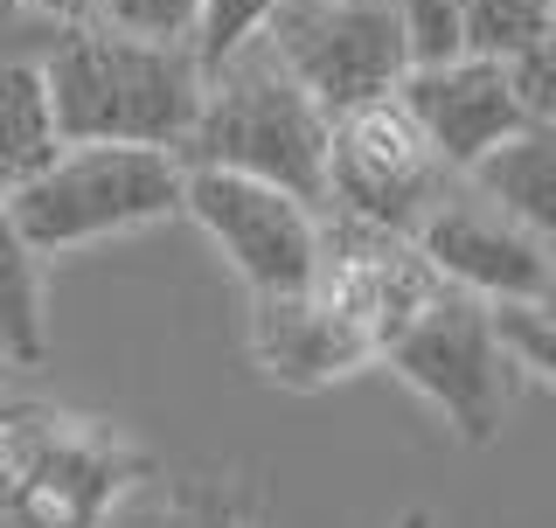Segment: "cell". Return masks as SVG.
Instances as JSON below:
<instances>
[{
  "label": "cell",
  "instance_id": "obj_20",
  "mask_svg": "<svg viewBox=\"0 0 556 528\" xmlns=\"http://www.w3.org/2000/svg\"><path fill=\"white\" fill-rule=\"evenodd\" d=\"M390 14H396V35H404L410 70L466 56L459 49V0H390Z\"/></svg>",
  "mask_w": 556,
  "mask_h": 528
},
{
  "label": "cell",
  "instance_id": "obj_1",
  "mask_svg": "<svg viewBox=\"0 0 556 528\" xmlns=\"http://www.w3.org/2000/svg\"><path fill=\"white\" fill-rule=\"evenodd\" d=\"M42 91L63 139H126L174 153L202 104V63L188 42L126 35L84 14L42 56Z\"/></svg>",
  "mask_w": 556,
  "mask_h": 528
},
{
  "label": "cell",
  "instance_id": "obj_3",
  "mask_svg": "<svg viewBox=\"0 0 556 528\" xmlns=\"http://www.w3.org/2000/svg\"><path fill=\"white\" fill-rule=\"evenodd\" d=\"M42 257L77 251L98 237L147 230L161 216H181V153L126 147V139H63L56 161L28 174L14 196H0Z\"/></svg>",
  "mask_w": 556,
  "mask_h": 528
},
{
  "label": "cell",
  "instance_id": "obj_25",
  "mask_svg": "<svg viewBox=\"0 0 556 528\" xmlns=\"http://www.w3.org/2000/svg\"><path fill=\"white\" fill-rule=\"evenodd\" d=\"M22 528H56V521H42V515H22Z\"/></svg>",
  "mask_w": 556,
  "mask_h": 528
},
{
  "label": "cell",
  "instance_id": "obj_26",
  "mask_svg": "<svg viewBox=\"0 0 556 528\" xmlns=\"http://www.w3.org/2000/svg\"><path fill=\"white\" fill-rule=\"evenodd\" d=\"M404 528H431V515H404Z\"/></svg>",
  "mask_w": 556,
  "mask_h": 528
},
{
  "label": "cell",
  "instance_id": "obj_5",
  "mask_svg": "<svg viewBox=\"0 0 556 528\" xmlns=\"http://www.w3.org/2000/svg\"><path fill=\"white\" fill-rule=\"evenodd\" d=\"M0 466L14 515H42L56 528H98L104 507L153 473L112 431L56 411H0Z\"/></svg>",
  "mask_w": 556,
  "mask_h": 528
},
{
  "label": "cell",
  "instance_id": "obj_10",
  "mask_svg": "<svg viewBox=\"0 0 556 528\" xmlns=\"http://www.w3.org/2000/svg\"><path fill=\"white\" fill-rule=\"evenodd\" d=\"M445 278L425 264V251L404 230H376L362 216L327 209L320 216V243H313V292H327L334 306L355 320L369 341L382 348L396 327L439 292Z\"/></svg>",
  "mask_w": 556,
  "mask_h": 528
},
{
  "label": "cell",
  "instance_id": "obj_27",
  "mask_svg": "<svg viewBox=\"0 0 556 528\" xmlns=\"http://www.w3.org/2000/svg\"><path fill=\"white\" fill-rule=\"evenodd\" d=\"M0 507H8V466H0Z\"/></svg>",
  "mask_w": 556,
  "mask_h": 528
},
{
  "label": "cell",
  "instance_id": "obj_16",
  "mask_svg": "<svg viewBox=\"0 0 556 528\" xmlns=\"http://www.w3.org/2000/svg\"><path fill=\"white\" fill-rule=\"evenodd\" d=\"M556 35V0H459V49L466 56H515Z\"/></svg>",
  "mask_w": 556,
  "mask_h": 528
},
{
  "label": "cell",
  "instance_id": "obj_24",
  "mask_svg": "<svg viewBox=\"0 0 556 528\" xmlns=\"http://www.w3.org/2000/svg\"><path fill=\"white\" fill-rule=\"evenodd\" d=\"M42 8H49V14H63V22H84L98 0H42Z\"/></svg>",
  "mask_w": 556,
  "mask_h": 528
},
{
  "label": "cell",
  "instance_id": "obj_4",
  "mask_svg": "<svg viewBox=\"0 0 556 528\" xmlns=\"http://www.w3.org/2000/svg\"><path fill=\"white\" fill-rule=\"evenodd\" d=\"M376 362H390L466 445H486V438L501 431V411H508V362H501L494 327H486V299L459 292V286H439L376 348Z\"/></svg>",
  "mask_w": 556,
  "mask_h": 528
},
{
  "label": "cell",
  "instance_id": "obj_8",
  "mask_svg": "<svg viewBox=\"0 0 556 528\" xmlns=\"http://www.w3.org/2000/svg\"><path fill=\"white\" fill-rule=\"evenodd\" d=\"M181 216L223 251V264L243 278V292L313 286V243H320V209L313 202L230 167H181Z\"/></svg>",
  "mask_w": 556,
  "mask_h": 528
},
{
  "label": "cell",
  "instance_id": "obj_19",
  "mask_svg": "<svg viewBox=\"0 0 556 528\" xmlns=\"http://www.w3.org/2000/svg\"><path fill=\"white\" fill-rule=\"evenodd\" d=\"M278 0H202L195 8V28H188V49H195V63H223L230 49H243L257 28L271 22Z\"/></svg>",
  "mask_w": 556,
  "mask_h": 528
},
{
  "label": "cell",
  "instance_id": "obj_18",
  "mask_svg": "<svg viewBox=\"0 0 556 528\" xmlns=\"http://www.w3.org/2000/svg\"><path fill=\"white\" fill-rule=\"evenodd\" d=\"M139 528H243V494L230 480H161V501Z\"/></svg>",
  "mask_w": 556,
  "mask_h": 528
},
{
  "label": "cell",
  "instance_id": "obj_2",
  "mask_svg": "<svg viewBox=\"0 0 556 528\" xmlns=\"http://www.w3.org/2000/svg\"><path fill=\"white\" fill-rule=\"evenodd\" d=\"M174 153H181V167H230L320 209L327 112L286 77L265 35H251L243 49L202 70V104Z\"/></svg>",
  "mask_w": 556,
  "mask_h": 528
},
{
  "label": "cell",
  "instance_id": "obj_6",
  "mask_svg": "<svg viewBox=\"0 0 556 528\" xmlns=\"http://www.w3.org/2000/svg\"><path fill=\"white\" fill-rule=\"evenodd\" d=\"M257 35L327 118L348 104L390 98L410 70L390 0H278Z\"/></svg>",
  "mask_w": 556,
  "mask_h": 528
},
{
  "label": "cell",
  "instance_id": "obj_7",
  "mask_svg": "<svg viewBox=\"0 0 556 528\" xmlns=\"http://www.w3.org/2000/svg\"><path fill=\"white\" fill-rule=\"evenodd\" d=\"M452 167L425 147L410 112L396 98H369L327 118V167H320V202L341 216H362L376 230H417Z\"/></svg>",
  "mask_w": 556,
  "mask_h": 528
},
{
  "label": "cell",
  "instance_id": "obj_11",
  "mask_svg": "<svg viewBox=\"0 0 556 528\" xmlns=\"http://www.w3.org/2000/svg\"><path fill=\"white\" fill-rule=\"evenodd\" d=\"M396 104L410 112V126L425 133V147L439 153V161L459 174L473 167L494 139H508L515 126H535V118H521V104L508 91V77H501L494 56H445V63H417L396 77Z\"/></svg>",
  "mask_w": 556,
  "mask_h": 528
},
{
  "label": "cell",
  "instance_id": "obj_22",
  "mask_svg": "<svg viewBox=\"0 0 556 528\" xmlns=\"http://www.w3.org/2000/svg\"><path fill=\"white\" fill-rule=\"evenodd\" d=\"M501 77H508L521 118H535V126H556V35H549V42L515 49V56H501Z\"/></svg>",
  "mask_w": 556,
  "mask_h": 528
},
{
  "label": "cell",
  "instance_id": "obj_13",
  "mask_svg": "<svg viewBox=\"0 0 556 528\" xmlns=\"http://www.w3.org/2000/svg\"><path fill=\"white\" fill-rule=\"evenodd\" d=\"M459 181H473L494 209H508L515 223L549 237L556 230V126H515L473 167H459Z\"/></svg>",
  "mask_w": 556,
  "mask_h": 528
},
{
  "label": "cell",
  "instance_id": "obj_17",
  "mask_svg": "<svg viewBox=\"0 0 556 528\" xmlns=\"http://www.w3.org/2000/svg\"><path fill=\"white\" fill-rule=\"evenodd\" d=\"M486 327H494L501 362L549 390L556 382V313H549V299H486Z\"/></svg>",
  "mask_w": 556,
  "mask_h": 528
},
{
  "label": "cell",
  "instance_id": "obj_28",
  "mask_svg": "<svg viewBox=\"0 0 556 528\" xmlns=\"http://www.w3.org/2000/svg\"><path fill=\"white\" fill-rule=\"evenodd\" d=\"M0 368H8V355H0Z\"/></svg>",
  "mask_w": 556,
  "mask_h": 528
},
{
  "label": "cell",
  "instance_id": "obj_23",
  "mask_svg": "<svg viewBox=\"0 0 556 528\" xmlns=\"http://www.w3.org/2000/svg\"><path fill=\"white\" fill-rule=\"evenodd\" d=\"M202 0H98V22L104 28H126V35H161V42H188Z\"/></svg>",
  "mask_w": 556,
  "mask_h": 528
},
{
  "label": "cell",
  "instance_id": "obj_9",
  "mask_svg": "<svg viewBox=\"0 0 556 528\" xmlns=\"http://www.w3.org/2000/svg\"><path fill=\"white\" fill-rule=\"evenodd\" d=\"M410 243L425 251V264L445 286L473 292V299H549L556 264H549V237L515 223L508 209H494L473 181L439 188V202L417 216Z\"/></svg>",
  "mask_w": 556,
  "mask_h": 528
},
{
  "label": "cell",
  "instance_id": "obj_12",
  "mask_svg": "<svg viewBox=\"0 0 556 528\" xmlns=\"http://www.w3.org/2000/svg\"><path fill=\"white\" fill-rule=\"evenodd\" d=\"M251 355L278 390H327L376 362V341L362 334L327 292H251Z\"/></svg>",
  "mask_w": 556,
  "mask_h": 528
},
{
  "label": "cell",
  "instance_id": "obj_21",
  "mask_svg": "<svg viewBox=\"0 0 556 528\" xmlns=\"http://www.w3.org/2000/svg\"><path fill=\"white\" fill-rule=\"evenodd\" d=\"M70 35L63 14H49L42 0H0V63H35L42 70V56L56 49Z\"/></svg>",
  "mask_w": 556,
  "mask_h": 528
},
{
  "label": "cell",
  "instance_id": "obj_15",
  "mask_svg": "<svg viewBox=\"0 0 556 528\" xmlns=\"http://www.w3.org/2000/svg\"><path fill=\"white\" fill-rule=\"evenodd\" d=\"M63 133H56V112H49V91H42V70L35 63H0V196L42 174L56 161Z\"/></svg>",
  "mask_w": 556,
  "mask_h": 528
},
{
  "label": "cell",
  "instance_id": "obj_14",
  "mask_svg": "<svg viewBox=\"0 0 556 528\" xmlns=\"http://www.w3.org/2000/svg\"><path fill=\"white\" fill-rule=\"evenodd\" d=\"M0 355H8V368H42L49 362L42 251L14 230L8 202H0Z\"/></svg>",
  "mask_w": 556,
  "mask_h": 528
}]
</instances>
